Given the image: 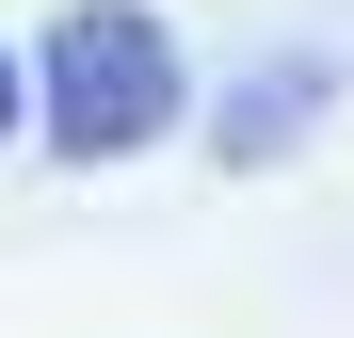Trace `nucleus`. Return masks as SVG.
<instances>
[{
    "mask_svg": "<svg viewBox=\"0 0 354 338\" xmlns=\"http://www.w3.org/2000/svg\"><path fill=\"white\" fill-rule=\"evenodd\" d=\"M322 97H338V48H274L258 81H225V161H290Z\"/></svg>",
    "mask_w": 354,
    "mask_h": 338,
    "instance_id": "nucleus-2",
    "label": "nucleus"
},
{
    "mask_svg": "<svg viewBox=\"0 0 354 338\" xmlns=\"http://www.w3.org/2000/svg\"><path fill=\"white\" fill-rule=\"evenodd\" d=\"M17 113H32V81H17V48H0V145H17Z\"/></svg>",
    "mask_w": 354,
    "mask_h": 338,
    "instance_id": "nucleus-3",
    "label": "nucleus"
},
{
    "mask_svg": "<svg viewBox=\"0 0 354 338\" xmlns=\"http://www.w3.org/2000/svg\"><path fill=\"white\" fill-rule=\"evenodd\" d=\"M177 97H194V65H177V32L145 17V0H65L32 48V129L48 161H145L177 129Z\"/></svg>",
    "mask_w": 354,
    "mask_h": 338,
    "instance_id": "nucleus-1",
    "label": "nucleus"
}]
</instances>
